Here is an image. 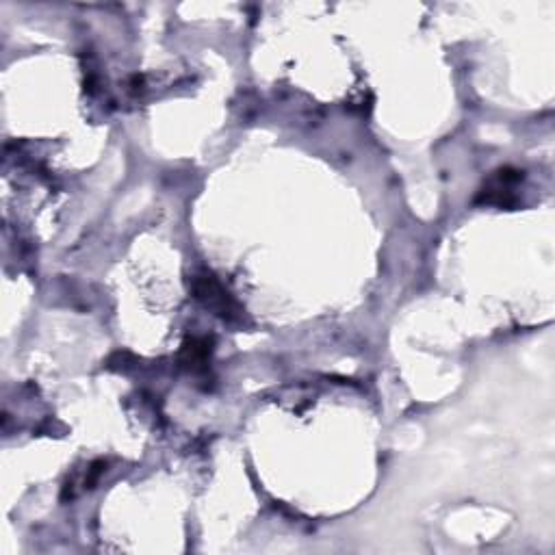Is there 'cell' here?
I'll list each match as a JSON object with an SVG mask.
<instances>
[{"label": "cell", "mask_w": 555, "mask_h": 555, "mask_svg": "<svg viewBox=\"0 0 555 555\" xmlns=\"http://www.w3.org/2000/svg\"><path fill=\"white\" fill-rule=\"evenodd\" d=\"M193 293L196 298L211 311L224 319H235L239 315V308L235 304V300L230 298L228 291L222 287L215 276L211 274H202L193 278Z\"/></svg>", "instance_id": "cell-2"}, {"label": "cell", "mask_w": 555, "mask_h": 555, "mask_svg": "<svg viewBox=\"0 0 555 555\" xmlns=\"http://www.w3.org/2000/svg\"><path fill=\"white\" fill-rule=\"evenodd\" d=\"M521 180H523V172L510 170V167H501V170H497L486 180V185L480 189V196H477L475 202L495 204V206H501V209H510V206H516V202H519L514 191Z\"/></svg>", "instance_id": "cell-1"}]
</instances>
